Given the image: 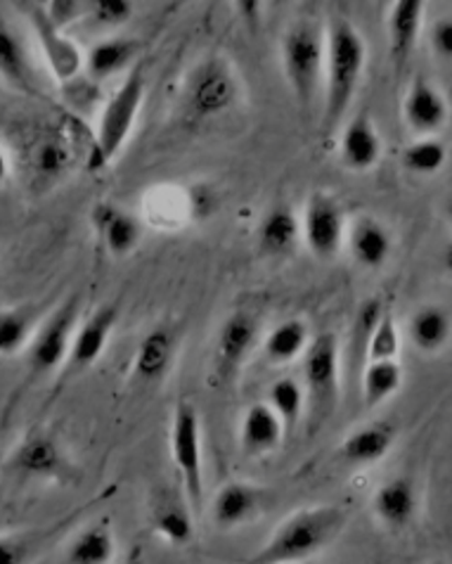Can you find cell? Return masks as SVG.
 <instances>
[{
    "instance_id": "32",
    "label": "cell",
    "mask_w": 452,
    "mask_h": 564,
    "mask_svg": "<svg viewBox=\"0 0 452 564\" xmlns=\"http://www.w3.org/2000/svg\"><path fill=\"white\" fill-rule=\"evenodd\" d=\"M448 148L439 138H419L403 152V166L417 176H433L445 166Z\"/></svg>"
},
{
    "instance_id": "23",
    "label": "cell",
    "mask_w": 452,
    "mask_h": 564,
    "mask_svg": "<svg viewBox=\"0 0 452 564\" xmlns=\"http://www.w3.org/2000/svg\"><path fill=\"white\" fill-rule=\"evenodd\" d=\"M408 337L419 354H441L452 337V316L436 304L417 308L408 323Z\"/></svg>"
},
{
    "instance_id": "25",
    "label": "cell",
    "mask_w": 452,
    "mask_h": 564,
    "mask_svg": "<svg viewBox=\"0 0 452 564\" xmlns=\"http://www.w3.org/2000/svg\"><path fill=\"white\" fill-rule=\"evenodd\" d=\"M96 224L102 232L107 252L114 254V257L131 254L140 242V232H143V230H140L137 218H133L131 214H123V212L109 207V205L98 207Z\"/></svg>"
},
{
    "instance_id": "26",
    "label": "cell",
    "mask_w": 452,
    "mask_h": 564,
    "mask_svg": "<svg viewBox=\"0 0 452 564\" xmlns=\"http://www.w3.org/2000/svg\"><path fill=\"white\" fill-rule=\"evenodd\" d=\"M310 344L308 325L301 318H289L279 323L275 330L263 341V351L273 364H291L296 358H304Z\"/></svg>"
},
{
    "instance_id": "19",
    "label": "cell",
    "mask_w": 452,
    "mask_h": 564,
    "mask_svg": "<svg viewBox=\"0 0 452 564\" xmlns=\"http://www.w3.org/2000/svg\"><path fill=\"white\" fill-rule=\"evenodd\" d=\"M285 432V422L273 411L271 403H254L242 417V448L252 456H263L283 444Z\"/></svg>"
},
{
    "instance_id": "36",
    "label": "cell",
    "mask_w": 452,
    "mask_h": 564,
    "mask_svg": "<svg viewBox=\"0 0 452 564\" xmlns=\"http://www.w3.org/2000/svg\"><path fill=\"white\" fill-rule=\"evenodd\" d=\"M400 351V333L392 311H384L379 323L367 337V356L370 360H396Z\"/></svg>"
},
{
    "instance_id": "12",
    "label": "cell",
    "mask_w": 452,
    "mask_h": 564,
    "mask_svg": "<svg viewBox=\"0 0 452 564\" xmlns=\"http://www.w3.org/2000/svg\"><path fill=\"white\" fill-rule=\"evenodd\" d=\"M425 3L422 0H396L388 8L386 18V34H388V55L396 72H403L408 67V62L415 55L419 34L425 26Z\"/></svg>"
},
{
    "instance_id": "38",
    "label": "cell",
    "mask_w": 452,
    "mask_h": 564,
    "mask_svg": "<svg viewBox=\"0 0 452 564\" xmlns=\"http://www.w3.org/2000/svg\"><path fill=\"white\" fill-rule=\"evenodd\" d=\"M431 48L439 57L452 59V18H443L431 26Z\"/></svg>"
},
{
    "instance_id": "7",
    "label": "cell",
    "mask_w": 452,
    "mask_h": 564,
    "mask_svg": "<svg viewBox=\"0 0 452 564\" xmlns=\"http://www.w3.org/2000/svg\"><path fill=\"white\" fill-rule=\"evenodd\" d=\"M304 382L313 420L330 415L339 394V344L332 333L310 339L304 354Z\"/></svg>"
},
{
    "instance_id": "9",
    "label": "cell",
    "mask_w": 452,
    "mask_h": 564,
    "mask_svg": "<svg viewBox=\"0 0 452 564\" xmlns=\"http://www.w3.org/2000/svg\"><path fill=\"white\" fill-rule=\"evenodd\" d=\"M119 321V306L117 304H104L100 306L92 316L76 330L74 344L69 358L65 364V372H62V380H69L74 375L84 372L86 368L96 366L100 356L104 354L109 337H112L114 327Z\"/></svg>"
},
{
    "instance_id": "29",
    "label": "cell",
    "mask_w": 452,
    "mask_h": 564,
    "mask_svg": "<svg viewBox=\"0 0 452 564\" xmlns=\"http://www.w3.org/2000/svg\"><path fill=\"white\" fill-rule=\"evenodd\" d=\"M137 41L133 39H107L92 45L88 53V74L96 78H107L131 65L137 53Z\"/></svg>"
},
{
    "instance_id": "14",
    "label": "cell",
    "mask_w": 452,
    "mask_h": 564,
    "mask_svg": "<svg viewBox=\"0 0 452 564\" xmlns=\"http://www.w3.org/2000/svg\"><path fill=\"white\" fill-rule=\"evenodd\" d=\"M178 351V333L174 327L159 325L140 339L133 356V380L154 384L168 378Z\"/></svg>"
},
{
    "instance_id": "13",
    "label": "cell",
    "mask_w": 452,
    "mask_h": 564,
    "mask_svg": "<svg viewBox=\"0 0 452 564\" xmlns=\"http://www.w3.org/2000/svg\"><path fill=\"white\" fill-rule=\"evenodd\" d=\"M403 117L415 133L431 138L448 123L450 107L443 93L427 82V78L419 76L412 82L408 96H405Z\"/></svg>"
},
{
    "instance_id": "21",
    "label": "cell",
    "mask_w": 452,
    "mask_h": 564,
    "mask_svg": "<svg viewBox=\"0 0 452 564\" xmlns=\"http://www.w3.org/2000/svg\"><path fill=\"white\" fill-rule=\"evenodd\" d=\"M152 529L170 545H187L195 539V512L187 500L178 496H157L150 514Z\"/></svg>"
},
{
    "instance_id": "34",
    "label": "cell",
    "mask_w": 452,
    "mask_h": 564,
    "mask_svg": "<svg viewBox=\"0 0 452 564\" xmlns=\"http://www.w3.org/2000/svg\"><path fill=\"white\" fill-rule=\"evenodd\" d=\"M0 67H3V76L12 86H18L22 90L31 88L22 41L18 34H12L5 22L0 26Z\"/></svg>"
},
{
    "instance_id": "2",
    "label": "cell",
    "mask_w": 452,
    "mask_h": 564,
    "mask_svg": "<svg viewBox=\"0 0 452 564\" xmlns=\"http://www.w3.org/2000/svg\"><path fill=\"white\" fill-rule=\"evenodd\" d=\"M324 57V115L322 129L334 131L344 119L365 69V41L349 20H332L327 26Z\"/></svg>"
},
{
    "instance_id": "8",
    "label": "cell",
    "mask_w": 452,
    "mask_h": 564,
    "mask_svg": "<svg viewBox=\"0 0 452 564\" xmlns=\"http://www.w3.org/2000/svg\"><path fill=\"white\" fill-rule=\"evenodd\" d=\"M238 98V84L230 67L221 59H211L201 65L190 82L187 105L199 119L223 115Z\"/></svg>"
},
{
    "instance_id": "18",
    "label": "cell",
    "mask_w": 452,
    "mask_h": 564,
    "mask_svg": "<svg viewBox=\"0 0 452 564\" xmlns=\"http://www.w3.org/2000/svg\"><path fill=\"white\" fill-rule=\"evenodd\" d=\"M396 436L398 430L392 422H372V425L355 430L344 438V444L339 446V456L349 465L379 463L382 458L388 456V451L396 444Z\"/></svg>"
},
{
    "instance_id": "42",
    "label": "cell",
    "mask_w": 452,
    "mask_h": 564,
    "mask_svg": "<svg viewBox=\"0 0 452 564\" xmlns=\"http://www.w3.org/2000/svg\"><path fill=\"white\" fill-rule=\"evenodd\" d=\"M445 216H448V221L452 224V197L448 199V205H445Z\"/></svg>"
},
{
    "instance_id": "33",
    "label": "cell",
    "mask_w": 452,
    "mask_h": 564,
    "mask_svg": "<svg viewBox=\"0 0 452 564\" xmlns=\"http://www.w3.org/2000/svg\"><path fill=\"white\" fill-rule=\"evenodd\" d=\"M271 405L273 411L283 417L285 430L291 432L304 415L306 405V391L294 378H279L271 387Z\"/></svg>"
},
{
    "instance_id": "41",
    "label": "cell",
    "mask_w": 452,
    "mask_h": 564,
    "mask_svg": "<svg viewBox=\"0 0 452 564\" xmlns=\"http://www.w3.org/2000/svg\"><path fill=\"white\" fill-rule=\"evenodd\" d=\"M121 564H145V557H143V551H140V547H135V551L123 560Z\"/></svg>"
},
{
    "instance_id": "22",
    "label": "cell",
    "mask_w": 452,
    "mask_h": 564,
    "mask_svg": "<svg viewBox=\"0 0 452 564\" xmlns=\"http://www.w3.org/2000/svg\"><path fill=\"white\" fill-rule=\"evenodd\" d=\"M263 491L258 487L244 481H230L225 487L218 489L213 503H211V517L218 529H235L244 524L261 506Z\"/></svg>"
},
{
    "instance_id": "24",
    "label": "cell",
    "mask_w": 452,
    "mask_h": 564,
    "mask_svg": "<svg viewBox=\"0 0 452 564\" xmlns=\"http://www.w3.org/2000/svg\"><path fill=\"white\" fill-rule=\"evenodd\" d=\"M351 254L365 269H382L392 254L394 240L377 218H357L351 228Z\"/></svg>"
},
{
    "instance_id": "40",
    "label": "cell",
    "mask_w": 452,
    "mask_h": 564,
    "mask_svg": "<svg viewBox=\"0 0 452 564\" xmlns=\"http://www.w3.org/2000/svg\"><path fill=\"white\" fill-rule=\"evenodd\" d=\"M441 261H443V269H445V273H448V275H452V242H448V245H445Z\"/></svg>"
},
{
    "instance_id": "27",
    "label": "cell",
    "mask_w": 452,
    "mask_h": 564,
    "mask_svg": "<svg viewBox=\"0 0 452 564\" xmlns=\"http://www.w3.org/2000/svg\"><path fill=\"white\" fill-rule=\"evenodd\" d=\"M117 541L114 531L107 522L88 527L84 534L76 536L71 543L67 562L69 564H109L114 560Z\"/></svg>"
},
{
    "instance_id": "4",
    "label": "cell",
    "mask_w": 452,
    "mask_h": 564,
    "mask_svg": "<svg viewBox=\"0 0 452 564\" xmlns=\"http://www.w3.org/2000/svg\"><path fill=\"white\" fill-rule=\"evenodd\" d=\"M147 93V76L143 67L131 69L126 82L119 86L109 102L102 109L98 138H96V166H104L114 160L126 143L135 119L140 115Z\"/></svg>"
},
{
    "instance_id": "1",
    "label": "cell",
    "mask_w": 452,
    "mask_h": 564,
    "mask_svg": "<svg viewBox=\"0 0 452 564\" xmlns=\"http://www.w3.org/2000/svg\"><path fill=\"white\" fill-rule=\"evenodd\" d=\"M349 514L339 506H318L294 512L249 564H301L322 553L346 527Z\"/></svg>"
},
{
    "instance_id": "11",
    "label": "cell",
    "mask_w": 452,
    "mask_h": 564,
    "mask_svg": "<svg viewBox=\"0 0 452 564\" xmlns=\"http://www.w3.org/2000/svg\"><path fill=\"white\" fill-rule=\"evenodd\" d=\"M256 335H258V325L252 313H244V311L232 313V316L223 323L221 333H218V339H216L213 366H216L218 378L228 380L242 368L246 356L254 349Z\"/></svg>"
},
{
    "instance_id": "31",
    "label": "cell",
    "mask_w": 452,
    "mask_h": 564,
    "mask_svg": "<svg viewBox=\"0 0 452 564\" xmlns=\"http://www.w3.org/2000/svg\"><path fill=\"white\" fill-rule=\"evenodd\" d=\"M38 316V308L34 306H14L0 313V351L3 356L18 354L22 347L31 344V333H34V323Z\"/></svg>"
},
{
    "instance_id": "43",
    "label": "cell",
    "mask_w": 452,
    "mask_h": 564,
    "mask_svg": "<svg viewBox=\"0 0 452 564\" xmlns=\"http://www.w3.org/2000/svg\"><path fill=\"white\" fill-rule=\"evenodd\" d=\"M429 564H448V562H441V560H439V562H429Z\"/></svg>"
},
{
    "instance_id": "20",
    "label": "cell",
    "mask_w": 452,
    "mask_h": 564,
    "mask_svg": "<svg viewBox=\"0 0 452 564\" xmlns=\"http://www.w3.org/2000/svg\"><path fill=\"white\" fill-rule=\"evenodd\" d=\"M341 162L351 171H367L379 162L382 138L367 115L353 117L341 133Z\"/></svg>"
},
{
    "instance_id": "39",
    "label": "cell",
    "mask_w": 452,
    "mask_h": 564,
    "mask_svg": "<svg viewBox=\"0 0 452 564\" xmlns=\"http://www.w3.org/2000/svg\"><path fill=\"white\" fill-rule=\"evenodd\" d=\"M81 3H71V0H55L48 8H45V14H48L51 22L62 29L67 26L69 22H74L81 14Z\"/></svg>"
},
{
    "instance_id": "30",
    "label": "cell",
    "mask_w": 452,
    "mask_h": 564,
    "mask_svg": "<svg viewBox=\"0 0 452 564\" xmlns=\"http://www.w3.org/2000/svg\"><path fill=\"white\" fill-rule=\"evenodd\" d=\"M299 238V224L296 216L287 207H275L266 218H263L258 230V242L266 254H285L294 247Z\"/></svg>"
},
{
    "instance_id": "5",
    "label": "cell",
    "mask_w": 452,
    "mask_h": 564,
    "mask_svg": "<svg viewBox=\"0 0 452 564\" xmlns=\"http://www.w3.org/2000/svg\"><path fill=\"white\" fill-rule=\"evenodd\" d=\"M170 456H174L185 500L199 514L205 506V469H201V427L192 401L180 399L170 422Z\"/></svg>"
},
{
    "instance_id": "3",
    "label": "cell",
    "mask_w": 452,
    "mask_h": 564,
    "mask_svg": "<svg viewBox=\"0 0 452 564\" xmlns=\"http://www.w3.org/2000/svg\"><path fill=\"white\" fill-rule=\"evenodd\" d=\"M324 57L327 41L316 24L301 22L289 29L283 43V62L294 98L304 112H310V107L316 105L318 84L324 74Z\"/></svg>"
},
{
    "instance_id": "17",
    "label": "cell",
    "mask_w": 452,
    "mask_h": 564,
    "mask_svg": "<svg viewBox=\"0 0 452 564\" xmlns=\"http://www.w3.org/2000/svg\"><path fill=\"white\" fill-rule=\"evenodd\" d=\"M417 489L408 477H398L386 481L379 491L374 494L372 510L377 514V520L388 529H405L415 522L417 514Z\"/></svg>"
},
{
    "instance_id": "15",
    "label": "cell",
    "mask_w": 452,
    "mask_h": 564,
    "mask_svg": "<svg viewBox=\"0 0 452 564\" xmlns=\"http://www.w3.org/2000/svg\"><path fill=\"white\" fill-rule=\"evenodd\" d=\"M12 469L26 477L38 479H62L65 477V458L53 436L34 432L12 453Z\"/></svg>"
},
{
    "instance_id": "10",
    "label": "cell",
    "mask_w": 452,
    "mask_h": 564,
    "mask_svg": "<svg viewBox=\"0 0 452 564\" xmlns=\"http://www.w3.org/2000/svg\"><path fill=\"white\" fill-rule=\"evenodd\" d=\"M304 240L316 257H332L344 240V212L324 193H313L304 212Z\"/></svg>"
},
{
    "instance_id": "16",
    "label": "cell",
    "mask_w": 452,
    "mask_h": 564,
    "mask_svg": "<svg viewBox=\"0 0 452 564\" xmlns=\"http://www.w3.org/2000/svg\"><path fill=\"white\" fill-rule=\"evenodd\" d=\"M31 24H34L38 41H41V48L51 62V69L53 74L59 78V82H69L76 74L81 72L84 67V57L79 53L76 45L62 36V31L51 22L48 14L41 8H34L31 12Z\"/></svg>"
},
{
    "instance_id": "37",
    "label": "cell",
    "mask_w": 452,
    "mask_h": 564,
    "mask_svg": "<svg viewBox=\"0 0 452 564\" xmlns=\"http://www.w3.org/2000/svg\"><path fill=\"white\" fill-rule=\"evenodd\" d=\"M88 10L90 18L104 26H119L133 18V3L129 0H96Z\"/></svg>"
},
{
    "instance_id": "6",
    "label": "cell",
    "mask_w": 452,
    "mask_h": 564,
    "mask_svg": "<svg viewBox=\"0 0 452 564\" xmlns=\"http://www.w3.org/2000/svg\"><path fill=\"white\" fill-rule=\"evenodd\" d=\"M79 313H81V300L79 294H74L38 327V333L34 335V339H31L29 351H26L31 372L43 375L67 364L71 344L76 337Z\"/></svg>"
},
{
    "instance_id": "28",
    "label": "cell",
    "mask_w": 452,
    "mask_h": 564,
    "mask_svg": "<svg viewBox=\"0 0 452 564\" xmlns=\"http://www.w3.org/2000/svg\"><path fill=\"white\" fill-rule=\"evenodd\" d=\"M403 384V368L398 360H367L363 370V401L367 409H377L392 399Z\"/></svg>"
},
{
    "instance_id": "35",
    "label": "cell",
    "mask_w": 452,
    "mask_h": 564,
    "mask_svg": "<svg viewBox=\"0 0 452 564\" xmlns=\"http://www.w3.org/2000/svg\"><path fill=\"white\" fill-rule=\"evenodd\" d=\"M31 164H34V171L38 176L55 181L69 169L71 152L65 143H59V140L45 138L34 148V152H31Z\"/></svg>"
}]
</instances>
